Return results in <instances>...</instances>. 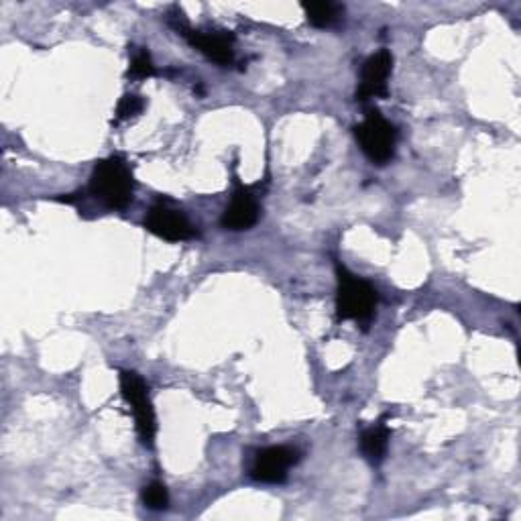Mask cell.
<instances>
[{
  "mask_svg": "<svg viewBox=\"0 0 521 521\" xmlns=\"http://www.w3.org/2000/svg\"><path fill=\"white\" fill-rule=\"evenodd\" d=\"M145 226L149 233L157 235L159 239L171 241V243H180V241H188L194 237V226L192 222L176 208H171L169 204H155L147 218H145Z\"/></svg>",
  "mask_w": 521,
  "mask_h": 521,
  "instance_id": "6",
  "label": "cell"
},
{
  "mask_svg": "<svg viewBox=\"0 0 521 521\" xmlns=\"http://www.w3.org/2000/svg\"><path fill=\"white\" fill-rule=\"evenodd\" d=\"M298 460H300V452L296 448L269 446L257 452L251 467V477L259 483H269V485L283 483L287 479V471L292 469Z\"/></svg>",
  "mask_w": 521,
  "mask_h": 521,
  "instance_id": "5",
  "label": "cell"
},
{
  "mask_svg": "<svg viewBox=\"0 0 521 521\" xmlns=\"http://www.w3.org/2000/svg\"><path fill=\"white\" fill-rule=\"evenodd\" d=\"M90 192L106 208L123 210L133 202V173L121 157L102 159L90 178Z\"/></svg>",
  "mask_w": 521,
  "mask_h": 521,
  "instance_id": "1",
  "label": "cell"
},
{
  "mask_svg": "<svg viewBox=\"0 0 521 521\" xmlns=\"http://www.w3.org/2000/svg\"><path fill=\"white\" fill-rule=\"evenodd\" d=\"M121 389L127 399V403L133 408L137 432L145 446H153L157 424H155V412L147 393L145 381L135 371H123L121 373Z\"/></svg>",
  "mask_w": 521,
  "mask_h": 521,
  "instance_id": "4",
  "label": "cell"
},
{
  "mask_svg": "<svg viewBox=\"0 0 521 521\" xmlns=\"http://www.w3.org/2000/svg\"><path fill=\"white\" fill-rule=\"evenodd\" d=\"M387 446H389V430L383 424L369 428L361 436V450L371 462H381L387 452Z\"/></svg>",
  "mask_w": 521,
  "mask_h": 521,
  "instance_id": "10",
  "label": "cell"
},
{
  "mask_svg": "<svg viewBox=\"0 0 521 521\" xmlns=\"http://www.w3.org/2000/svg\"><path fill=\"white\" fill-rule=\"evenodd\" d=\"M391 66H393V57L387 49H381L375 55H371L363 66L357 98L369 100V98L387 96V78L391 74Z\"/></svg>",
  "mask_w": 521,
  "mask_h": 521,
  "instance_id": "8",
  "label": "cell"
},
{
  "mask_svg": "<svg viewBox=\"0 0 521 521\" xmlns=\"http://www.w3.org/2000/svg\"><path fill=\"white\" fill-rule=\"evenodd\" d=\"M143 503L153 511H163L169 505V493L163 483H151L143 489Z\"/></svg>",
  "mask_w": 521,
  "mask_h": 521,
  "instance_id": "12",
  "label": "cell"
},
{
  "mask_svg": "<svg viewBox=\"0 0 521 521\" xmlns=\"http://www.w3.org/2000/svg\"><path fill=\"white\" fill-rule=\"evenodd\" d=\"M259 220L257 198L247 188H239L220 218L222 226L228 230H247Z\"/></svg>",
  "mask_w": 521,
  "mask_h": 521,
  "instance_id": "9",
  "label": "cell"
},
{
  "mask_svg": "<svg viewBox=\"0 0 521 521\" xmlns=\"http://www.w3.org/2000/svg\"><path fill=\"white\" fill-rule=\"evenodd\" d=\"M304 11H306L308 21L314 27L326 29V27H332L338 21L342 9L334 3H310V5H304Z\"/></svg>",
  "mask_w": 521,
  "mask_h": 521,
  "instance_id": "11",
  "label": "cell"
},
{
  "mask_svg": "<svg viewBox=\"0 0 521 521\" xmlns=\"http://www.w3.org/2000/svg\"><path fill=\"white\" fill-rule=\"evenodd\" d=\"M357 141L363 149V153L373 163H387L395 153L397 143V131L395 127L381 117L379 110H371L365 121L355 129Z\"/></svg>",
  "mask_w": 521,
  "mask_h": 521,
  "instance_id": "3",
  "label": "cell"
},
{
  "mask_svg": "<svg viewBox=\"0 0 521 521\" xmlns=\"http://www.w3.org/2000/svg\"><path fill=\"white\" fill-rule=\"evenodd\" d=\"M153 74H155V66H153V60H151V53L147 49H141L133 57L131 76H135V78H149Z\"/></svg>",
  "mask_w": 521,
  "mask_h": 521,
  "instance_id": "14",
  "label": "cell"
},
{
  "mask_svg": "<svg viewBox=\"0 0 521 521\" xmlns=\"http://www.w3.org/2000/svg\"><path fill=\"white\" fill-rule=\"evenodd\" d=\"M178 31H182V35L190 41L192 47H196L198 51H202L208 60L220 64V66H228L233 64L235 60V49H233V35L222 33V31H192L186 25L180 27Z\"/></svg>",
  "mask_w": 521,
  "mask_h": 521,
  "instance_id": "7",
  "label": "cell"
},
{
  "mask_svg": "<svg viewBox=\"0 0 521 521\" xmlns=\"http://www.w3.org/2000/svg\"><path fill=\"white\" fill-rule=\"evenodd\" d=\"M338 275V296L336 310L342 320L365 322L373 316L377 306V292L371 283L359 279L349 269L336 265Z\"/></svg>",
  "mask_w": 521,
  "mask_h": 521,
  "instance_id": "2",
  "label": "cell"
},
{
  "mask_svg": "<svg viewBox=\"0 0 521 521\" xmlns=\"http://www.w3.org/2000/svg\"><path fill=\"white\" fill-rule=\"evenodd\" d=\"M145 108V100L141 96H135V94H127L123 96V100L119 102L117 106V117L121 121H129L133 117H137V114Z\"/></svg>",
  "mask_w": 521,
  "mask_h": 521,
  "instance_id": "13",
  "label": "cell"
}]
</instances>
